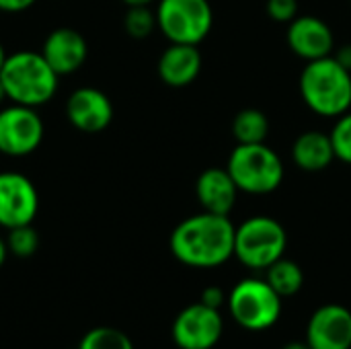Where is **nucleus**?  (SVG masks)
Wrapping results in <instances>:
<instances>
[{
  "mask_svg": "<svg viewBox=\"0 0 351 349\" xmlns=\"http://www.w3.org/2000/svg\"><path fill=\"white\" fill-rule=\"evenodd\" d=\"M265 10L276 23L288 25L298 16V0H267Z\"/></svg>",
  "mask_w": 351,
  "mask_h": 349,
  "instance_id": "24",
  "label": "nucleus"
},
{
  "mask_svg": "<svg viewBox=\"0 0 351 349\" xmlns=\"http://www.w3.org/2000/svg\"><path fill=\"white\" fill-rule=\"evenodd\" d=\"M58 78V72L49 66L43 53L29 49L10 53L0 70L8 101L35 109L53 99Z\"/></svg>",
  "mask_w": 351,
  "mask_h": 349,
  "instance_id": "2",
  "label": "nucleus"
},
{
  "mask_svg": "<svg viewBox=\"0 0 351 349\" xmlns=\"http://www.w3.org/2000/svg\"><path fill=\"white\" fill-rule=\"evenodd\" d=\"M286 247V228L276 218L253 216L237 226L234 257L249 269H267L284 257Z\"/></svg>",
  "mask_w": 351,
  "mask_h": 349,
  "instance_id": "5",
  "label": "nucleus"
},
{
  "mask_svg": "<svg viewBox=\"0 0 351 349\" xmlns=\"http://www.w3.org/2000/svg\"><path fill=\"white\" fill-rule=\"evenodd\" d=\"M195 197L204 212L228 216L237 204L239 187L226 169H206L195 181Z\"/></svg>",
  "mask_w": 351,
  "mask_h": 349,
  "instance_id": "15",
  "label": "nucleus"
},
{
  "mask_svg": "<svg viewBox=\"0 0 351 349\" xmlns=\"http://www.w3.org/2000/svg\"><path fill=\"white\" fill-rule=\"evenodd\" d=\"M6 51H4V45L0 43V70H2V66H4V62H6Z\"/></svg>",
  "mask_w": 351,
  "mask_h": 349,
  "instance_id": "31",
  "label": "nucleus"
},
{
  "mask_svg": "<svg viewBox=\"0 0 351 349\" xmlns=\"http://www.w3.org/2000/svg\"><path fill=\"white\" fill-rule=\"evenodd\" d=\"M123 27L132 39H146L152 35L154 29H158L156 10H152L150 6H128Z\"/></svg>",
  "mask_w": 351,
  "mask_h": 349,
  "instance_id": "21",
  "label": "nucleus"
},
{
  "mask_svg": "<svg viewBox=\"0 0 351 349\" xmlns=\"http://www.w3.org/2000/svg\"><path fill=\"white\" fill-rule=\"evenodd\" d=\"M311 349H351V311L341 304L317 309L306 327Z\"/></svg>",
  "mask_w": 351,
  "mask_h": 349,
  "instance_id": "12",
  "label": "nucleus"
},
{
  "mask_svg": "<svg viewBox=\"0 0 351 349\" xmlns=\"http://www.w3.org/2000/svg\"><path fill=\"white\" fill-rule=\"evenodd\" d=\"M202 53L197 45L171 43L158 58V76L167 86H189L202 72Z\"/></svg>",
  "mask_w": 351,
  "mask_h": 349,
  "instance_id": "16",
  "label": "nucleus"
},
{
  "mask_svg": "<svg viewBox=\"0 0 351 349\" xmlns=\"http://www.w3.org/2000/svg\"><path fill=\"white\" fill-rule=\"evenodd\" d=\"M237 226L228 216L202 212L185 218L171 232V253L177 261L197 269H210L234 257Z\"/></svg>",
  "mask_w": 351,
  "mask_h": 349,
  "instance_id": "1",
  "label": "nucleus"
},
{
  "mask_svg": "<svg viewBox=\"0 0 351 349\" xmlns=\"http://www.w3.org/2000/svg\"><path fill=\"white\" fill-rule=\"evenodd\" d=\"M78 349H134L132 339L113 327H95L80 339Z\"/></svg>",
  "mask_w": 351,
  "mask_h": 349,
  "instance_id": "20",
  "label": "nucleus"
},
{
  "mask_svg": "<svg viewBox=\"0 0 351 349\" xmlns=\"http://www.w3.org/2000/svg\"><path fill=\"white\" fill-rule=\"evenodd\" d=\"M226 171L234 179L239 191L251 195L274 193L284 183V163L280 154L263 144H237L228 156Z\"/></svg>",
  "mask_w": 351,
  "mask_h": 349,
  "instance_id": "4",
  "label": "nucleus"
},
{
  "mask_svg": "<svg viewBox=\"0 0 351 349\" xmlns=\"http://www.w3.org/2000/svg\"><path fill=\"white\" fill-rule=\"evenodd\" d=\"M224 321L220 311L204 302L183 309L173 323V339L181 349H212L222 337Z\"/></svg>",
  "mask_w": 351,
  "mask_h": 349,
  "instance_id": "9",
  "label": "nucleus"
},
{
  "mask_svg": "<svg viewBox=\"0 0 351 349\" xmlns=\"http://www.w3.org/2000/svg\"><path fill=\"white\" fill-rule=\"evenodd\" d=\"M267 284L282 296V298H290L294 294L300 292L302 284H304V274L302 267L292 261V259H278L276 263H271L267 267Z\"/></svg>",
  "mask_w": 351,
  "mask_h": 349,
  "instance_id": "19",
  "label": "nucleus"
},
{
  "mask_svg": "<svg viewBox=\"0 0 351 349\" xmlns=\"http://www.w3.org/2000/svg\"><path fill=\"white\" fill-rule=\"evenodd\" d=\"M8 97H6V91H4V84H2V80H0V105L6 101Z\"/></svg>",
  "mask_w": 351,
  "mask_h": 349,
  "instance_id": "32",
  "label": "nucleus"
},
{
  "mask_svg": "<svg viewBox=\"0 0 351 349\" xmlns=\"http://www.w3.org/2000/svg\"><path fill=\"white\" fill-rule=\"evenodd\" d=\"M286 39L290 49L306 62L333 56L335 51V35L331 27L313 14H298L292 23H288Z\"/></svg>",
  "mask_w": 351,
  "mask_h": 349,
  "instance_id": "13",
  "label": "nucleus"
},
{
  "mask_svg": "<svg viewBox=\"0 0 351 349\" xmlns=\"http://www.w3.org/2000/svg\"><path fill=\"white\" fill-rule=\"evenodd\" d=\"M333 56H335V60H337L343 68H348L351 72V45L339 47L337 51H333Z\"/></svg>",
  "mask_w": 351,
  "mask_h": 349,
  "instance_id": "27",
  "label": "nucleus"
},
{
  "mask_svg": "<svg viewBox=\"0 0 351 349\" xmlns=\"http://www.w3.org/2000/svg\"><path fill=\"white\" fill-rule=\"evenodd\" d=\"M6 247H8V253H12L14 257L27 259L35 255V251L39 249V234L31 224L10 228L6 237Z\"/></svg>",
  "mask_w": 351,
  "mask_h": 349,
  "instance_id": "22",
  "label": "nucleus"
},
{
  "mask_svg": "<svg viewBox=\"0 0 351 349\" xmlns=\"http://www.w3.org/2000/svg\"><path fill=\"white\" fill-rule=\"evenodd\" d=\"M199 302H204V304H206V306H210V309L220 311V306H222L224 302H228V296H224L222 288H218V286H210V288H206V290L202 292V300H199Z\"/></svg>",
  "mask_w": 351,
  "mask_h": 349,
  "instance_id": "25",
  "label": "nucleus"
},
{
  "mask_svg": "<svg viewBox=\"0 0 351 349\" xmlns=\"http://www.w3.org/2000/svg\"><path fill=\"white\" fill-rule=\"evenodd\" d=\"M282 349H311V346L308 344H302V341H292V344L284 346Z\"/></svg>",
  "mask_w": 351,
  "mask_h": 349,
  "instance_id": "30",
  "label": "nucleus"
},
{
  "mask_svg": "<svg viewBox=\"0 0 351 349\" xmlns=\"http://www.w3.org/2000/svg\"><path fill=\"white\" fill-rule=\"evenodd\" d=\"M156 23L171 43L199 45L212 31L214 10L210 0H158Z\"/></svg>",
  "mask_w": 351,
  "mask_h": 349,
  "instance_id": "7",
  "label": "nucleus"
},
{
  "mask_svg": "<svg viewBox=\"0 0 351 349\" xmlns=\"http://www.w3.org/2000/svg\"><path fill=\"white\" fill-rule=\"evenodd\" d=\"M43 58L49 62V66L58 72V76L74 74L88 56L86 39L80 31L70 27L53 29L41 47Z\"/></svg>",
  "mask_w": 351,
  "mask_h": 349,
  "instance_id": "14",
  "label": "nucleus"
},
{
  "mask_svg": "<svg viewBox=\"0 0 351 349\" xmlns=\"http://www.w3.org/2000/svg\"><path fill=\"white\" fill-rule=\"evenodd\" d=\"M329 136L333 142L335 158H339L346 165H351V111L337 117Z\"/></svg>",
  "mask_w": 351,
  "mask_h": 349,
  "instance_id": "23",
  "label": "nucleus"
},
{
  "mask_svg": "<svg viewBox=\"0 0 351 349\" xmlns=\"http://www.w3.org/2000/svg\"><path fill=\"white\" fill-rule=\"evenodd\" d=\"M39 210V193L29 177L14 171L0 173V226L10 230L31 224Z\"/></svg>",
  "mask_w": 351,
  "mask_h": 349,
  "instance_id": "10",
  "label": "nucleus"
},
{
  "mask_svg": "<svg viewBox=\"0 0 351 349\" xmlns=\"http://www.w3.org/2000/svg\"><path fill=\"white\" fill-rule=\"evenodd\" d=\"M37 0H0V10L4 12H23L31 8Z\"/></svg>",
  "mask_w": 351,
  "mask_h": 349,
  "instance_id": "26",
  "label": "nucleus"
},
{
  "mask_svg": "<svg viewBox=\"0 0 351 349\" xmlns=\"http://www.w3.org/2000/svg\"><path fill=\"white\" fill-rule=\"evenodd\" d=\"M292 160L298 169L306 173H319L331 167L335 160V150L331 136L319 130L300 134L292 146Z\"/></svg>",
  "mask_w": 351,
  "mask_h": 349,
  "instance_id": "17",
  "label": "nucleus"
},
{
  "mask_svg": "<svg viewBox=\"0 0 351 349\" xmlns=\"http://www.w3.org/2000/svg\"><path fill=\"white\" fill-rule=\"evenodd\" d=\"M6 255H8L6 241H4V239H0V267H2V265H4V261H6Z\"/></svg>",
  "mask_w": 351,
  "mask_h": 349,
  "instance_id": "28",
  "label": "nucleus"
},
{
  "mask_svg": "<svg viewBox=\"0 0 351 349\" xmlns=\"http://www.w3.org/2000/svg\"><path fill=\"white\" fill-rule=\"evenodd\" d=\"M128 6H150L154 0H123Z\"/></svg>",
  "mask_w": 351,
  "mask_h": 349,
  "instance_id": "29",
  "label": "nucleus"
},
{
  "mask_svg": "<svg viewBox=\"0 0 351 349\" xmlns=\"http://www.w3.org/2000/svg\"><path fill=\"white\" fill-rule=\"evenodd\" d=\"M350 4H351V0H350Z\"/></svg>",
  "mask_w": 351,
  "mask_h": 349,
  "instance_id": "33",
  "label": "nucleus"
},
{
  "mask_svg": "<svg viewBox=\"0 0 351 349\" xmlns=\"http://www.w3.org/2000/svg\"><path fill=\"white\" fill-rule=\"evenodd\" d=\"M45 125L35 107L12 103L0 109V154L27 156L43 142Z\"/></svg>",
  "mask_w": 351,
  "mask_h": 349,
  "instance_id": "8",
  "label": "nucleus"
},
{
  "mask_svg": "<svg viewBox=\"0 0 351 349\" xmlns=\"http://www.w3.org/2000/svg\"><path fill=\"white\" fill-rule=\"evenodd\" d=\"M228 311L232 319L247 331H265L274 327L282 315V296L267 280H241L228 294Z\"/></svg>",
  "mask_w": 351,
  "mask_h": 349,
  "instance_id": "6",
  "label": "nucleus"
},
{
  "mask_svg": "<svg viewBox=\"0 0 351 349\" xmlns=\"http://www.w3.org/2000/svg\"><path fill=\"white\" fill-rule=\"evenodd\" d=\"M66 117L78 132L97 134L107 130L113 121V105L103 91L80 86L72 91L66 101Z\"/></svg>",
  "mask_w": 351,
  "mask_h": 349,
  "instance_id": "11",
  "label": "nucleus"
},
{
  "mask_svg": "<svg viewBox=\"0 0 351 349\" xmlns=\"http://www.w3.org/2000/svg\"><path fill=\"white\" fill-rule=\"evenodd\" d=\"M300 95L317 115L339 117L351 109V72L335 56L306 62L300 74Z\"/></svg>",
  "mask_w": 351,
  "mask_h": 349,
  "instance_id": "3",
  "label": "nucleus"
},
{
  "mask_svg": "<svg viewBox=\"0 0 351 349\" xmlns=\"http://www.w3.org/2000/svg\"><path fill=\"white\" fill-rule=\"evenodd\" d=\"M269 134V119L259 109H243L232 119V136L237 144H263Z\"/></svg>",
  "mask_w": 351,
  "mask_h": 349,
  "instance_id": "18",
  "label": "nucleus"
}]
</instances>
